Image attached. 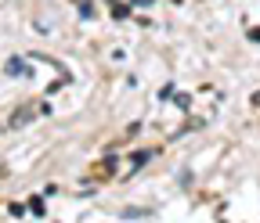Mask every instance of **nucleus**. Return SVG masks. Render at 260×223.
<instances>
[{
  "label": "nucleus",
  "mask_w": 260,
  "mask_h": 223,
  "mask_svg": "<svg viewBox=\"0 0 260 223\" xmlns=\"http://www.w3.org/2000/svg\"><path fill=\"white\" fill-rule=\"evenodd\" d=\"M37 115H47V105H25V108H18V115H11V130H22V126L32 122Z\"/></svg>",
  "instance_id": "nucleus-1"
},
{
  "label": "nucleus",
  "mask_w": 260,
  "mask_h": 223,
  "mask_svg": "<svg viewBox=\"0 0 260 223\" xmlns=\"http://www.w3.org/2000/svg\"><path fill=\"white\" fill-rule=\"evenodd\" d=\"M4 72H8V76H25L29 69L22 65V61H18V58H11V61H8V65H4Z\"/></svg>",
  "instance_id": "nucleus-2"
},
{
  "label": "nucleus",
  "mask_w": 260,
  "mask_h": 223,
  "mask_svg": "<svg viewBox=\"0 0 260 223\" xmlns=\"http://www.w3.org/2000/svg\"><path fill=\"white\" fill-rule=\"evenodd\" d=\"M148 155H152V151H138L134 158H130V169H141V166L148 162Z\"/></svg>",
  "instance_id": "nucleus-3"
},
{
  "label": "nucleus",
  "mask_w": 260,
  "mask_h": 223,
  "mask_svg": "<svg viewBox=\"0 0 260 223\" xmlns=\"http://www.w3.org/2000/svg\"><path fill=\"white\" fill-rule=\"evenodd\" d=\"M76 8H80V15H83V18H90V15H94V4H90V0H80Z\"/></svg>",
  "instance_id": "nucleus-4"
},
{
  "label": "nucleus",
  "mask_w": 260,
  "mask_h": 223,
  "mask_svg": "<svg viewBox=\"0 0 260 223\" xmlns=\"http://www.w3.org/2000/svg\"><path fill=\"white\" fill-rule=\"evenodd\" d=\"M29 209L37 212V216H44V198H29Z\"/></svg>",
  "instance_id": "nucleus-5"
},
{
  "label": "nucleus",
  "mask_w": 260,
  "mask_h": 223,
  "mask_svg": "<svg viewBox=\"0 0 260 223\" xmlns=\"http://www.w3.org/2000/svg\"><path fill=\"white\" fill-rule=\"evenodd\" d=\"M249 40H253V43H260V29H249Z\"/></svg>",
  "instance_id": "nucleus-6"
},
{
  "label": "nucleus",
  "mask_w": 260,
  "mask_h": 223,
  "mask_svg": "<svg viewBox=\"0 0 260 223\" xmlns=\"http://www.w3.org/2000/svg\"><path fill=\"white\" fill-rule=\"evenodd\" d=\"M134 4H141V8H145V4H152V0H134Z\"/></svg>",
  "instance_id": "nucleus-7"
}]
</instances>
